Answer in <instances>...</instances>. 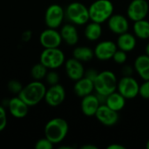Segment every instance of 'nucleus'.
I'll return each mask as SVG.
<instances>
[{
	"label": "nucleus",
	"mask_w": 149,
	"mask_h": 149,
	"mask_svg": "<svg viewBox=\"0 0 149 149\" xmlns=\"http://www.w3.org/2000/svg\"><path fill=\"white\" fill-rule=\"evenodd\" d=\"M46 89L47 88L41 80H33L23 86V89L17 96L29 107H33L40 103L45 99Z\"/></svg>",
	"instance_id": "nucleus-1"
},
{
	"label": "nucleus",
	"mask_w": 149,
	"mask_h": 149,
	"mask_svg": "<svg viewBox=\"0 0 149 149\" xmlns=\"http://www.w3.org/2000/svg\"><path fill=\"white\" fill-rule=\"evenodd\" d=\"M69 130L68 123L62 118H53L50 120L45 127V137L53 144L62 142L66 137Z\"/></svg>",
	"instance_id": "nucleus-2"
},
{
	"label": "nucleus",
	"mask_w": 149,
	"mask_h": 149,
	"mask_svg": "<svg viewBox=\"0 0 149 149\" xmlns=\"http://www.w3.org/2000/svg\"><path fill=\"white\" fill-rule=\"evenodd\" d=\"M90 20L102 24L113 14V4L110 0H96L88 8Z\"/></svg>",
	"instance_id": "nucleus-3"
},
{
	"label": "nucleus",
	"mask_w": 149,
	"mask_h": 149,
	"mask_svg": "<svg viewBox=\"0 0 149 149\" xmlns=\"http://www.w3.org/2000/svg\"><path fill=\"white\" fill-rule=\"evenodd\" d=\"M94 90L97 93L108 96L115 92L117 88V79L115 74L111 71H103L99 72L97 78L93 81Z\"/></svg>",
	"instance_id": "nucleus-4"
},
{
	"label": "nucleus",
	"mask_w": 149,
	"mask_h": 149,
	"mask_svg": "<svg viewBox=\"0 0 149 149\" xmlns=\"http://www.w3.org/2000/svg\"><path fill=\"white\" fill-rule=\"evenodd\" d=\"M39 62L46 68L55 70L59 68L65 62V58L64 52L58 47L45 48L40 54Z\"/></svg>",
	"instance_id": "nucleus-5"
},
{
	"label": "nucleus",
	"mask_w": 149,
	"mask_h": 149,
	"mask_svg": "<svg viewBox=\"0 0 149 149\" xmlns=\"http://www.w3.org/2000/svg\"><path fill=\"white\" fill-rule=\"evenodd\" d=\"M65 16L72 23L78 25H83L90 20L88 8L79 2L71 3L65 9Z\"/></svg>",
	"instance_id": "nucleus-6"
},
{
	"label": "nucleus",
	"mask_w": 149,
	"mask_h": 149,
	"mask_svg": "<svg viewBox=\"0 0 149 149\" xmlns=\"http://www.w3.org/2000/svg\"><path fill=\"white\" fill-rule=\"evenodd\" d=\"M65 16V11L59 4H51L45 10V23L48 28L57 29L61 25Z\"/></svg>",
	"instance_id": "nucleus-7"
},
{
	"label": "nucleus",
	"mask_w": 149,
	"mask_h": 149,
	"mask_svg": "<svg viewBox=\"0 0 149 149\" xmlns=\"http://www.w3.org/2000/svg\"><path fill=\"white\" fill-rule=\"evenodd\" d=\"M119 93L127 99L131 100L139 95L140 85L130 76H124L117 84Z\"/></svg>",
	"instance_id": "nucleus-8"
},
{
	"label": "nucleus",
	"mask_w": 149,
	"mask_h": 149,
	"mask_svg": "<svg viewBox=\"0 0 149 149\" xmlns=\"http://www.w3.org/2000/svg\"><path fill=\"white\" fill-rule=\"evenodd\" d=\"M149 11L147 0H133L127 7V17L134 22L145 19Z\"/></svg>",
	"instance_id": "nucleus-9"
},
{
	"label": "nucleus",
	"mask_w": 149,
	"mask_h": 149,
	"mask_svg": "<svg viewBox=\"0 0 149 149\" xmlns=\"http://www.w3.org/2000/svg\"><path fill=\"white\" fill-rule=\"evenodd\" d=\"M65 99V90L63 86L60 84H56L53 86H50L48 89H46L45 95L44 100L50 107H58L61 105Z\"/></svg>",
	"instance_id": "nucleus-10"
},
{
	"label": "nucleus",
	"mask_w": 149,
	"mask_h": 149,
	"mask_svg": "<svg viewBox=\"0 0 149 149\" xmlns=\"http://www.w3.org/2000/svg\"><path fill=\"white\" fill-rule=\"evenodd\" d=\"M39 42L44 48H57L62 43V37L56 29L47 28L41 32Z\"/></svg>",
	"instance_id": "nucleus-11"
},
{
	"label": "nucleus",
	"mask_w": 149,
	"mask_h": 149,
	"mask_svg": "<svg viewBox=\"0 0 149 149\" xmlns=\"http://www.w3.org/2000/svg\"><path fill=\"white\" fill-rule=\"evenodd\" d=\"M117 44H115L113 41L106 40L100 42L94 48V56L101 61H107L111 58H113L114 53L116 52L117 49Z\"/></svg>",
	"instance_id": "nucleus-12"
},
{
	"label": "nucleus",
	"mask_w": 149,
	"mask_h": 149,
	"mask_svg": "<svg viewBox=\"0 0 149 149\" xmlns=\"http://www.w3.org/2000/svg\"><path fill=\"white\" fill-rule=\"evenodd\" d=\"M97 120L103 125L111 127L115 125L119 120V114L118 112L113 110L106 104H101L95 114Z\"/></svg>",
	"instance_id": "nucleus-13"
},
{
	"label": "nucleus",
	"mask_w": 149,
	"mask_h": 149,
	"mask_svg": "<svg viewBox=\"0 0 149 149\" xmlns=\"http://www.w3.org/2000/svg\"><path fill=\"white\" fill-rule=\"evenodd\" d=\"M65 68L68 78L73 81L79 80L85 75V69L82 62L75 58L67 59L65 62Z\"/></svg>",
	"instance_id": "nucleus-14"
},
{
	"label": "nucleus",
	"mask_w": 149,
	"mask_h": 149,
	"mask_svg": "<svg viewBox=\"0 0 149 149\" xmlns=\"http://www.w3.org/2000/svg\"><path fill=\"white\" fill-rule=\"evenodd\" d=\"M29 107H30L18 96L11 98L8 101L9 112L13 117L17 119H22L27 116L29 112Z\"/></svg>",
	"instance_id": "nucleus-15"
},
{
	"label": "nucleus",
	"mask_w": 149,
	"mask_h": 149,
	"mask_svg": "<svg viewBox=\"0 0 149 149\" xmlns=\"http://www.w3.org/2000/svg\"><path fill=\"white\" fill-rule=\"evenodd\" d=\"M108 27L115 34L120 35L128 31L129 24L126 17L120 14H113L108 18Z\"/></svg>",
	"instance_id": "nucleus-16"
},
{
	"label": "nucleus",
	"mask_w": 149,
	"mask_h": 149,
	"mask_svg": "<svg viewBox=\"0 0 149 149\" xmlns=\"http://www.w3.org/2000/svg\"><path fill=\"white\" fill-rule=\"evenodd\" d=\"M100 102L95 94H88L82 98L81 101V110L84 115L87 117L95 116L96 112L100 106Z\"/></svg>",
	"instance_id": "nucleus-17"
},
{
	"label": "nucleus",
	"mask_w": 149,
	"mask_h": 149,
	"mask_svg": "<svg viewBox=\"0 0 149 149\" xmlns=\"http://www.w3.org/2000/svg\"><path fill=\"white\" fill-rule=\"evenodd\" d=\"M75 82L76 83L74 85L73 90L77 96L83 98L88 94L93 93L94 90V84H93V81H92L91 79L84 76L83 78L79 79V80Z\"/></svg>",
	"instance_id": "nucleus-18"
},
{
	"label": "nucleus",
	"mask_w": 149,
	"mask_h": 149,
	"mask_svg": "<svg viewBox=\"0 0 149 149\" xmlns=\"http://www.w3.org/2000/svg\"><path fill=\"white\" fill-rule=\"evenodd\" d=\"M59 32L62 37V40H64L68 45L72 46L79 42L78 31L73 24H66L63 25Z\"/></svg>",
	"instance_id": "nucleus-19"
},
{
	"label": "nucleus",
	"mask_w": 149,
	"mask_h": 149,
	"mask_svg": "<svg viewBox=\"0 0 149 149\" xmlns=\"http://www.w3.org/2000/svg\"><path fill=\"white\" fill-rule=\"evenodd\" d=\"M117 46L119 49H120L126 52H129L135 48L136 38L133 34L128 33L127 31L125 33H122V34L119 35V38L117 40Z\"/></svg>",
	"instance_id": "nucleus-20"
},
{
	"label": "nucleus",
	"mask_w": 149,
	"mask_h": 149,
	"mask_svg": "<svg viewBox=\"0 0 149 149\" xmlns=\"http://www.w3.org/2000/svg\"><path fill=\"white\" fill-rule=\"evenodd\" d=\"M106 105L113 110L119 112L124 108L126 105V98L123 97L119 92H113L107 97Z\"/></svg>",
	"instance_id": "nucleus-21"
},
{
	"label": "nucleus",
	"mask_w": 149,
	"mask_h": 149,
	"mask_svg": "<svg viewBox=\"0 0 149 149\" xmlns=\"http://www.w3.org/2000/svg\"><path fill=\"white\" fill-rule=\"evenodd\" d=\"M102 34V27L100 24L93 22L88 24L85 29V36L90 41L98 40Z\"/></svg>",
	"instance_id": "nucleus-22"
},
{
	"label": "nucleus",
	"mask_w": 149,
	"mask_h": 149,
	"mask_svg": "<svg viewBox=\"0 0 149 149\" xmlns=\"http://www.w3.org/2000/svg\"><path fill=\"white\" fill-rule=\"evenodd\" d=\"M73 58L81 61V62H88L92 60L94 56L93 51L86 46H78L72 52Z\"/></svg>",
	"instance_id": "nucleus-23"
},
{
	"label": "nucleus",
	"mask_w": 149,
	"mask_h": 149,
	"mask_svg": "<svg viewBox=\"0 0 149 149\" xmlns=\"http://www.w3.org/2000/svg\"><path fill=\"white\" fill-rule=\"evenodd\" d=\"M134 31L137 38L141 39H148L149 38V22L146 19L135 21L134 24Z\"/></svg>",
	"instance_id": "nucleus-24"
},
{
	"label": "nucleus",
	"mask_w": 149,
	"mask_h": 149,
	"mask_svg": "<svg viewBox=\"0 0 149 149\" xmlns=\"http://www.w3.org/2000/svg\"><path fill=\"white\" fill-rule=\"evenodd\" d=\"M48 68H46L42 63H38L34 65L31 69V75L34 80H41L45 78Z\"/></svg>",
	"instance_id": "nucleus-25"
},
{
	"label": "nucleus",
	"mask_w": 149,
	"mask_h": 149,
	"mask_svg": "<svg viewBox=\"0 0 149 149\" xmlns=\"http://www.w3.org/2000/svg\"><path fill=\"white\" fill-rule=\"evenodd\" d=\"M149 67V56L145 54V55H140L136 58L134 61V68L137 72L146 69Z\"/></svg>",
	"instance_id": "nucleus-26"
},
{
	"label": "nucleus",
	"mask_w": 149,
	"mask_h": 149,
	"mask_svg": "<svg viewBox=\"0 0 149 149\" xmlns=\"http://www.w3.org/2000/svg\"><path fill=\"white\" fill-rule=\"evenodd\" d=\"M7 88L11 93L17 95L23 89V85L21 84V82H19L17 79H11L8 82Z\"/></svg>",
	"instance_id": "nucleus-27"
},
{
	"label": "nucleus",
	"mask_w": 149,
	"mask_h": 149,
	"mask_svg": "<svg viewBox=\"0 0 149 149\" xmlns=\"http://www.w3.org/2000/svg\"><path fill=\"white\" fill-rule=\"evenodd\" d=\"M45 79L47 84H49L50 86H53V85L58 84L59 75L54 70H51L50 72H47Z\"/></svg>",
	"instance_id": "nucleus-28"
},
{
	"label": "nucleus",
	"mask_w": 149,
	"mask_h": 149,
	"mask_svg": "<svg viewBox=\"0 0 149 149\" xmlns=\"http://www.w3.org/2000/svg\"><path fill=\"white\" fill-rule=\"evenodd\" d=\"M53 146L54 144L46 137H45L37 141V142L34 145V148L36 149H52Z\"/></svg>",
	"instance_id": "nucleus-29"
},
{
	"label": "nucleus",
	"mask_w": 149,
	"mask_h": 149,
	"mask_svg": "<svg viewBox=\"0 0 149 149\" xmlns=\"http://www.w3.org/2000/svg\"><path fill=\"white\" fill-rule=\"evenodd\" d=\"M127 52L122 51V50H120V49H119L114 53V55L113 57V59L117 64H124L127 61Z\"/></svg>",
	"instance_id": "nucleus-30"
},
{
	"label": "nucleus",
	"mask_w": 149,
	"mask_h": 149,
	"mask_svg": "<svg viewBox=\"0 0 149 149\" xmlns=\"http://www.w3.org/2000/svg\"><path fill=\"white\" fill-rule=\"evenodd\" d=\"M139 94L146 100H149V79L144 80V83L140 86Z\"/></svg>",
	"instance_id": "nucleus-31"
},
{
	"label": "nucleus",
	"mask_w": 149,
	"mask_h": 149,
	"mask_svg": "<svg viewBox=\"0 0 149 149\" xmlns=\"http://www.w3.org/2000/svg\"><path fill=\"white\" fill-rule=\"evenodd\" d=\"M98 74H99V72L96 70H94V69H88L86 72H85V75L84 76L86 77L87 79H91L92 81H94L95 79L97 78Z\"/></svg>",
	"instance_id": "nucleus-32"
},
{
	"label": "nucleus",
	"mask_w": 149,
	"mask_h": 149,
	"mask_svg": "<svg viewBox=\"0 0 149 149\" xmlns=\"http://www.w3.org/2000/svg\"><path fill=\"white\" fill-rule=\"evenodd\" d=\"M138 74L140 75V77L143 79V80H148L149 79V67L143 69L141 71H140L138 72Z\"/></svg>",
	"instance_id": "nucleus-33"
},
{
	"label": "nucleus",
	"mask_w": 149,
	"mask_h": 149,
	"mask_svg": "<svg viewBox=\"0 0 149 149\" xmlns=\"http://www.w3.org/2000/svg\"><path fill=\"white\" fill-rule=\"evenodd\" d=\"M6 126H7V116L6 115L0 116V132L4 130Z\"/></svg>",
	"instance_id": "nucleus-34"
},
{
	"label": "nucleus",
	"mask_w": 149,
	"mask_h": 149,
	"mask_svg": "<svg viewBox=\"0 0 149 149\" xmlns=\"http://www.w3.org/2000/svg\"><path fill=\"white\" fill-rule=\"evenodd\" d=\"M31 31H26L22 34V40L24 42H28L31 38Z\"/></svg>",
	"instance_id": "nucleus-35"
},
{
	"label": "nucleus",
	"mask_w": 149,
	"mask_h": 149,
	"mask_svg": "<svg viewBox=\"0 0 149 149\" xmlns=\"http://www.w3.org/2000/svg\"><path fill=\"white\" fill-rule=\"evenodd\" d=\"M107 149H125L126 148L124 147V146H122V145H120V144H111V145H109V146H107Z\"/></svg>",
	"instance_id": "nucleus-36"
},
{
	"label": "nucleus",
	"mask_w": 149,
	"mask_h": 149,
	"mask_svg": "<svg viewBox=\"0 0 149 149\" xmlns=\"http://www.w3.org/2000/svg\"><path fill=\"white\" fill-rule=\"evenodd\" d=\"M81 149H98V148L96 147V146H94V145H93V144H87V145H84V146H82Z\"/></svg>",
	"instance_id": "nucleus-37"
},
{
	"label": "nucleus",
	"mask_w": 149,
	"mask_h": 149,
	"mask_svg": "<svg viewBox=\"0 0 149 149\" xmlns=\"http://www.w3.org/2000/svg\"><path fill=\"white\" fill-rule=\"evenodd\" d=\"M2 115H6V110L3 106L0 105V116Z\"/></svg>",
	"instance_id": "nucleus-38"
},
{
	"label": "nucleus",
	"mask_w": 149,
	"mask_h": 149,
	"mask_svg": "<svg viewBox=\"0 0 149 149\" xmlns=\"http://www.w3.org/2000/svg\"><path fill=\"white\" fill-rule=\"evenodd\" d=\"M146 54L149 56V43L148 44V45L146 46Z\"/></svg>",
	"instance_id": "nucleus-39"
},
{
	"label": "nucleus",
	"mask_w": 149,
	"mask_h": 149,
	"mask_svg": "<svg viewBox=\"0 0 149 149\" xmlns=\"http://www.w3.org/2000/svg\"><path fill=\"white\" fill-rule=\"evenodd\" d=\"M146 148L148 149H149V140L148 141V142H147V144H146Z\"/></svg>",
	"instance_id": "nucleus-40"
}]
</instances>
